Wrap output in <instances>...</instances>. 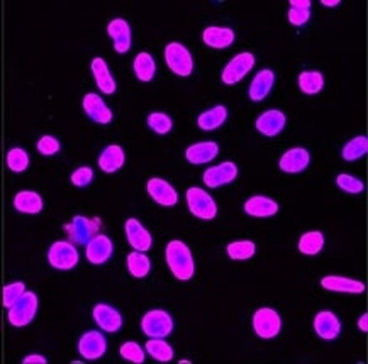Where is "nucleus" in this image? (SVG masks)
I'll list each match as a JSON object with an SVG mask.
<instances>
[{"mask_svg": "<svg viewBox=\"0 0 368 364\" xmlns=\"http://www.w3.org/2000/svg\"><path fill=\"white\" fill-rule=\"evenodd\" d=\"M167 264L177 280L187 281L194 276L195 266L189 246L182 241H170L167 246Z\"/></svg>", "mask_w": 368, "mask_h": 364, "instance_id": "f257e3e1", "label": "nucleus"}, {"mask_svg": "<svg viewBox=\"0 0 368 364\" xmlns=\"http://www.w3.org/2000/svg\"><path fill=\"white\" fill-rule=\"evenodd\" d=\"M38 312V296L34 292H24L13 307L9 308V322L14 327H24L33 322Z\"/></svg>", "mask_w": 368, "mask_h": 364, "instance_id": "f03ea898", "label": "nucleus"}, {"mask_svg": "<svg viewBox=\"0 0 368 364\" xmlns=\"http://www.w3.org/2000/svg\"><path fill=\"white\" fill-rule=\"evenodd\" d=\"M187 205L190 212L202 221H210L217 215V205L214 198L199 187H192L187 190Z\"/></svg>", "mask_w": 368, "mask_h": 364, "instance_id": "7ed1b4c3", "label": "nucleus"}, {"mask_svg": "<svg viewBox=\"0 0 368 364\" xmlns=\"http://www.w3.org/2000/svg\"><path fill=\"white\" fill-rule=\"evenodd\" d=\"M165 61L168 68L178 77H190L194 72V60L190 51L180 42H170L165 48Z\"/></svg>", "mask_w": 368, "mask_h": 364, "instance_id": "20e7f679", "label": "nucleus"}, {"mask_svg": "<svg viewBox=\"0 0 368 364\" xmlns=\"http://www.w3.org/2000/svg\"><path fill=\"white\" fill-rule=\"evenodd\" d=\"M141 329L150 339H165L174 331V320L165 310H150L141 320Z\"/></svg>", "mask_w": 368, "mask_h": 364, "instance_id": "39448f33", "label": "nucleus"}, {"mask_svg": "<svg viewBox=\"0 0 368 364\" xmlns=\"http://www.w3.org/2000/svg\"><path fill=\"white\" fill-rule=\"evenodd\" d=\"M78 251L75 246L68 241H56L51 244L48 251V263L53 268L61 269V271H68L78 264Z\"/></svg>", "mask_w": 368, "mask_h": 364, "instance_id": "423d86ee", "label": "nucleus"}, {"mask_svg": "<svg viewBox=\"0 0 368 364\" xmlns=\"http://www.w3.org/2000/svg\"><path fill=\"white\" fill-rule=\"evenodd\" d=\"M253 329L261 339L277 338L282 329L279 312L273 308H258L253 315Z\"/></svg>", "mask_w": 368, "mask_h": 364, "instance_id": "0eeeda50", "label": "nucleus"}, {"mask_svg": "<svg viewBox=\"0 0 368 364\" xmlns=\"http://www.w3.org/2000/svg\"><path fill=\"white\" fill-rule=\"evenodd\" d=\"M99 221L95 219H89L84 217V215H75L73 221L70 224L65 225L66 234H68L70 241L75 242V244H87V242L93 236H97L99 232Z\"/></svg>", "mask_w": 368, "mask_h": 364, "instance_id": "6e6552de", "label": "nucleus"}, {"mask_svg": "<svg viewBox=\"0 0 368 364\" xmlns=\"http://www.w3.org/2000/svg\"><path fill=\"white\" fill-rule=\"evenodd\" d=\"M254 66V56L252 53H240L226 65L222 70V81L226 85H234L248 75V72Z\"/></svg>", "mask_w": 368, "mask_h": 364, "instance_id": "1a4fd4ad", "label": "nucleus"}, {"mask_svg": "<svg viewBox=\"0 0 368 364\" xmlns=\"http://www.w3.org/2000/svg\"><path fill=\"white\" fill-rule=\"evenodd\" d=\"M105 351H107V342H105L104 335L97 331L85 332L78 340V352L87 361H95V359L102 358Z\"/></svg>", "mask_w": 368, "mask_h": 364, "instance_id": "9d476101", "label": "nucleus"}, {"mask_svg": "<svg viewBox=\"0 0 368 364\" xmlns=\"http://www.w3.org/2000/svg\"><path fill=\"white\" fill-rule=\"evenodd\" d=\"M238 176V166L233 161H224L217 166L209 168L204 173V183H206L209 189H217V187L229 185L236 180Z\"/></svg>", "mask_w": 368, "mask_h": 364, "instance_id": "9b49d317", "label": "nucleus"}, {"mask_svg": "<svg viewBox=\"0 0 368 364\" xmlns=\"http://www.w3.org/2000/svg\"><path fill=\"white\" fill-rule=\"evenodd\" d=\"M87 251H85V256H87L89 263L92 264H104L105 261L111 260L112 251H114V244L107 236L104 234H97L87 242Z\"/></svg>", "mask_w": 368, "mask_h": 364, "instance_id": "f8f14e48", "label": "nucleus"}, {"mask_svg": "<svg viewBox=\"0 0 368 364\" xmlns=\"http://www.w3.org/2000/svg\"><path fill=\"white\" fill-rule=\"evenodd\" d=\"M124 229H126V237L129 246H131L135 251L144 253L151 248L153 244L151 234L144 229L138 219H128Z\"/></svg>", "mask_w": 368, "mask_h": 364, "instance_id": "ddd939ff", "label": "nucleus"}, {"mask_svg": "<svg viewBox=\"0 0 368 364\" xmlns=\"http://www.w3.org/2000/svg\"><path fill=\"white\" fill-rule=\"evenodd\" d=\"M92 315L97 326H99L104 332H111V334H114V332H117L121 327H123V317H121L119 312H117L116 308H112L111 305H105V303L95 305Z\"/></svg>", "mask_w": 368, "mask_h": 364, "instance_id": "4468645a", "label": "nucleus"}, {"mask_svg": "<svg viewBox=\"0 0 368 364\" xmlns=\"http://www.w3.org/2000/svg\"><path fill=\"white\" fill-rule=\"evenodd\" d=\"M148 193L156 203L163 207H174L178 202V195L170 183L162 178H151L146 185Z\"/></svg>", "mask_w": 368, "mask_h": 364, "instance_id": "2eb2a0df", "label": "nucleus"}, {"mask_svg": "<svg viewBox=\"0 0 368 364\" xmlns=\"http://www.w3.org/2000/svg\"><path fill=\"white\" fill-rule=\"evenodd\" d=\"M84 111L93 122L97 124H109L112 120V111L105 105V102L100 99L97 93H87L84 97Z\"/></svg>", "mask_w": 368, "mask_h": 364, "instance_id": "dca6fc26", "label": "nucleus"}, {"mask_svg": "<svg viewBox=\"0 0 368 364\" xmlns=\"http://www.w3.org/2000/svg\"><path fill=\"white\" fill-rule=\"evenodd\" d=\"M314 331L318 332V335L324 340H332L339 335L342 332V322L332 312L323 310L316 315L314 319Z\"/></svg>", "mask_w": 368, "mask_h": 364, "instance_id": "f3484780", "label": "nucleus"}, {"mask_svg": "<svg viewBox=\"0 0 368 364\" xmlns=\"http://www.w3.org/2000/svg\"><path fill=\"white\" fill-rule=\"evenodd\" d=\"M311 156L304 148H292V150L285 151L284 156L280 158V170L284 173H300V171L307 168Z\"/></svg>", "mask_w": 368, "mask_h": 364, "instance_id": "a211bd4d", "label": "nucleus"}, {"mask_svg": "<svg viewBox=\"0 0 368 364\" xmlns=\"http://www.w3.org/2000/svg\"><path fill=\"white\" fill-rule=\"evenodd\" d=\"M107 34L114 41V49L117 53H128L131 49V27L124 19H114L109 22Z\"/></svg>", "mask_w": 368, "mask_h": 364, "instance_id": "6ab92c4d", "label": "nucleus"}, {"mask_svg": "<svg viewBox=\"0 0 368 364\" xmlns=\"http://www.w3.org/2000/svg\"><path fill=\"white\" fill-rule=\"evenodd\" d=\"M285 116L280 111H267L256 119V129L267 138H275L285 127Z\"/></svg>", "mask_w": 368, "mask_h": 364, "instance_id": "aec40b11", "label": "nucleus"}, {"mask_svg": "<svg viewBox=\"0 0 368 364\" xmlns=\"http://www.w3.org/2000/svg\"><path fill=\"white\" fill-rule=\"evenodd\" d=\"M92 73H93V78H95V84L97 87L102 93H105V95H112V93L116 92V80L114 77L111 75V70H109L107 63H105L104 58H93L92 60Z\"/></svg>", "mask_w": 368, "mask_h": 364, "instance_id": "412c9836", "label": "nucleus"}, {"mask_svg": "<svg viewBox=\"0 0 368 364\" xmlns=\"http://www.w3.org/2000/svg\"><path fill=\"white\" fill-rule=\"evenodd\" d=\"M217 152L219 146L214 141H204V143L192 144V146L187 148L185 158L189 159V163L192 164H206L213 161L217 156Z\"/></svg>", "mask_w": 368, "mask_h": 364, "instance_id": "4be33fe9", "label": "nucleus"}, {"mask_svg": "<svg viewBox=\"0 0 368 364\" xmlns=\"http://www.w3.org/2000/svg\"><path fill=\"white\" fill-rule=\"evenodd\" d=\"M321 287L330 290V292L338 293H363L365 292V283L353 280V278L344 276H324L321 280Z\"/></svg>", "mask_w": 368, "mask_h": 364, "instance_id": "5701e85b", "label": "nucleus"}, {"mask_svg": "<svg viewBox=\"0 0 368 364\" xmlns=\"http://www.w3.org/2000/svg\"><path fill=\"white\" fill-rule=\"evenodd\" d=\"M202 39L209 48L224 49L234 42V31L229 29V27L210 26L204 31Z\"/></svg>", "mask_w": 368, "mask_h": 364, "instance_id": "b1692460", "label": "nucleus"}, {"mask_svg": "<svg viewBox=\"0 0 368 364\" xmlns=\"http://www.w3.org/2000/svg\"><path fill=\"white\" fill-rule=\"evenodd\" d=\"M124 161H126L124 150L121 146H117V144L107 146L99 156V166L105 173H116V171H119L124 166Z\"/></svg>", "mask_w": 368, "mask_h": 364, "instance_id": "393cba45", "label": "nucleus"}, {"mask_svg": "<svg viewBox=\"0 0 368 364\" xmlns=\"http://www.w3.org/2000/svg\"><path fill=\"white\" fill-rule=\"evenodd\" d=\"M245 212L252 217H272L279 212V203L263 195H256L246 200Z\"/></svg>", "mask_w": 368, "mask_h": 364, "instance_id": "a878e982", "label": "nucleus"}, {"mask_svg": "<svg viewBox=\"0 0 368 364\" xmlns=\"http://www.w3.org/2000/svg\"><path fill=\"white\" fill-rule=\"evenodd\" d=\"M273 84H275V75H273L272 70H261V72L253 78L252 84H250V99L253 102L265 100V97L270 93Z\"/></svg>", "mask_w": 368, "mask_h": 364, "instance_id": "bb28decb", "label": "nucleus"}, {"mask_svg": "<svg viewBox=\"0 0 368 364\" xmlns=\"http://www.w3.org/2000/svg\"><path fill=\"white\" fill-rule=\"evenodd\" d=\"M14 207L21 214H39L43 210V198L39 197V193H36V191H19L14 197Z\"/></svg>", "mask_w": 368, "mask_h": 364, "instance_id": "cd10ccee", "label": "nucleus"}, {"mask_svg": "<svg viewBox=\"0 0 368 364\" xmlns=\"http://www.w3.org/2000/svg\"><path fill=\"white\" fill-rule=\"evenodd\" d=\"M228 119V111L224 105H216L210 111L202 112L197 119V126L204 129V131H216L226 122Z\"/></svg>", "mask_w": 368, "mask_h": 364, "instance_id": "c85d7f7f", "label": "nucleus"}, {"mask_svg": "<svg viewBox=\"0 0 368 364\" xmlns=\"http://www.w3.org/2000/svg\"><path fill=\"white\" fill-rule=\"evenodd\" d=\"M132 68H135L136 77H138V80L141 81H151L156 72L155 60H153L150 53H139L138 56L135 58Z\"/></svg>", "mask_w": 368, "mask_h": 364, "instance_id": "c756f323", "label": "nucleus"}, {"mask_svg": "<svg viewBox=\"0 0 368 364\" xmlns=\"http://www.w3.org/2000/svg\"><path fill=\"white\" fill-rule=\"evenodd\" d=\"M146 351L153 359L160 363H168L174 359V349L163 339H150L146 342Z\"/></svg>", "mask_w": 368, "mask_h": 364, "instance_id": "7c9ffc66", "label": "nucleus"}, {"mask_svg": "<svg viewBox=\"0 0 368 364\" xmlns=\"http://www.w3.org/2000/svg\"><path fill=\"white\" fill-rule=\"evenodd\" d=\"M324 246V236L318 230H311V232H305L299 241V251L307 256H314V254L321 253Z\"/></svg>", "mask_w": 368, "mask_h": 364, "instance_id": "2f4dec72", "label": "nucleus"}, {"mask_svg": "<svg viewBox=\"0 0 368 364\" xmlns=\"http://www.w3.org/2000/svg\"><path fill=\"white\" fill-rule=\"evenodd\" d=\"M324 87V77L319 72H302L299 75V88L307 95H316Z\"/></svg>", "mask_w": 368, "mask_h": 364, "instance_id": "473e14b6", "label": "nucleus"}, {"mask_svg": "<svg viewBox=\"0 0 368 364\" xmlns=\"http://www.w3.org/2000/svg\"><path fill=\"white\" fill-rule=\"evenodd\" d=\"M151 263L144 253L135 251L128 256V269L135 278H144L150 273Z\"/></svg>", "mask_w": 368, "mask_h": 364, "instance_id": "72a5a7b5", "label": "nucleus"}, {"mask_svg": "<svg viewBox=\"0 0 368 364\" xmlns=\"http://www.w3.org/2000/svg\"><path fill=\"white\" fill-rule=\"evenodd\" d=\"M291 7L289 10V21L293 26H304L311 17V2L309 0H291Z\"/></svg>", "mask_w": 368, "mask_h": 364, "instance_id": "f704fd0d", "label": "nucleus"}, {"mask_svg": "<svg viewBox=\"0 0 368 364\" xmlns=\"http://www.w3.org/2000/svg\"><path fill=\"white\" fill-rule=\"evenodd\" d=\"M368 151V139L365 136H356L343 148V159L346 161H355V159L363 158Z\"/></svg>", "mask_w": 368, "mask_h": 364, "instance_id": "c9c22d12", "label": "nucleus"}, {"mask_svg": "<svg viewBox=\"0 0 368 364\" xmlns=\"http://www.w3.org/2000/svg\"><path fill=\"white\" fill-rule=\"evenodd\" d=\"M7 166L13 170L14 173H22L29 166V156L22 148H13L7 152Z\"/></svg>", "mask_w": 368, "mask_h": 364, "instance_id": "e433bc0d", "label": "nucleus"}, {"mask_svg": "<svg viewBox=\"0 0 368 364\" xmlns=\"http://www.w3.org/2000/svg\"><path fill=\"white\" fill-rule=\"evenodd\" d=\"M254 244L252 241H236L231 242L228 246V254L231 260L234 261H245L250 260V258L254 254Z\"/></svg>", "mask_w": 368, "mask_h": 364, "instance_id": "4c0bfd02", "label": "nucleus"}, {"mask_svg": "<svg viewBox=\"0 0 368 364\" xmlns=\"http://www.w3.org/2000/svg\"><path fill=\"white\" fill-rule=\"evenodd\" d=\"M148 126H150V129H153L156 134H168V132L171 131V127H174V122H171V119L167 113L153 112L148 116Z\"/></svg>", "mask_w": 368, "mask_h": 364, "instance_id": "58836bf2", "label": "nucleus"}, {"mask_svg": "<svg viewBox=\"0 0 368 364\" xmlns=\"http://www.w3.org/2000/svg\"><path fill=\"white\" fill-rule=\"evenodd\" d=\"M119 352L121 356L129 363H135V364L144 363V351L138 342H132V340L131 342H124L123 346H121Z\"/></svg>", "mask_w": 368, "mask_h": 364, "instance_id": "ea45409f", "label": "nucleus"}, {"mask_svg": "<svg viewBox=\"0 0 368 364\" xmlns=\"http://www.w3.org/2000/svg\"><path fill=\"white\" fill-rule=\"evenodd\" d=\"M26 292V285L22 281L17 283H10L7 287H3V307L10 308L22 296V293Z\"/></svg>", "mask_w": 368, "mask_h": 364, "instance_id": "a19ab883", "label": "nucleus"}, {"mask_svg": "<svg viewBox=\"0 0 368 364\" xmlns=\"http://www.w3.org/2000/svg\"><path fill=\"white\" fill-rule=\"evenodd\" d=\"M336 183H338V187L342 189L343 191H346V193H362L363 189H365V185H363V182H360L358 178H355V176L351 175H338V178H336Z\"/></svg>", "mask_w": 368, "mask_h": 364, "instance_id": "79ce46f5", "label": "nucleus"}, {"mask_svg": "<svg viewBox=\"0 0 368 364\" xmlns=\"http://www.w3.org/2000/svg\"><path fill=\"white\" fill-rule=\"evenodd\" d=\"M60 148H61L60 141L53 138V136H43V138L38 141V151L41 152L43 156L56 155V152L60 151Z\"/></svg>", "mask_w": 368, "mask_h": 364, "instance_id": "37998d69", "label": "nucleus"}, {"mask_svg": "<svg viewBox=\"0 0 368 364\" xmlns=\"http://www.w3.org/2000/svg\"><path fill=\"white\" fill-rule=\"evenodd\" d=\"M93 178V170L90 166H82L78 170L73 171L72 175V183L75 187H87Z\"/></svg>", "mask_w": 368, "mask_h": 364, "instance_id": "c03bdc74", "label": "nucleus"}, {"mask_svg": "<svg viewBox=\"0 0 368 364\" xmlns=\"http://www.w3.org/2000/svg\"><path fill=\"white\" fill-rule=\"evenodd\" d=\"M22 363L24 364H46L48 361H46L45 356H41V354H29L22 359Z\"/></svg>", "mask_w": 368, "mask_h": 364, "instance_id": "a18cd8bd", "label": "nucleus"}, {"mask_svg": "<svg viewBox=\"0 0 368 364\" xmlns=\"http://www.w3.org/2000/svg\"><path fill=\"white\" fill-rule=\"evenodd\" d=\"M358 327H360V331H362V332L368 331V315L367 314H363L362 319L358 320Z\"/></svg>", "mask_w": 368, "mask_h": 364, "instance_id": "49530a36", "label": "nucleus"}, {"mask_svg": "<svg viewBox=\"0 0 368 364\" xmlns=\"http://www.w3.org/2000/svg\"><path fill=\"white\" fill-rule=\"evenodd\" d=\"M321 3L326 7H336V6H339V0H323Z\"/></svg>", "mask_w": 368, "mask_h": 364, "instance_id": "de8ad7c7", "label": "nucleus"}]
</instances>
